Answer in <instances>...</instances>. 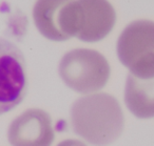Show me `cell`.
<instances>
[{
    "instance_id": "5",
    "label": "cell",
    "mask_w": 154,
    "mask_h": 146,
    "mask_svg": "<svg viewBox=\"0 0 154 146\" xmlns=\"http://www.w3.org/2000/svg\"><path fill=\"white\" fill-rule=\"evenodd\" d=\"M26 94L23 55L15 44L0 38V115L17 106Z\"/></svg>"
},
{
    "instance_id": "4",
    "label": "cell",
    "mask_w": 154,
    "mask_h": 146,
    "mask_svg": "<svg viewBox=\"0 0 154 146\" xmlns=\"http://www.w3.org/2000/svg\"><path fill=\"white\" fill-rule=\"evenodd\" d=\"M35 25L43 37L66 41L76 37L78 5L76 0H37L33 9Z\"/></svg>"
},
{
    "instance_id": "2",
    "label": "cell",
    "mask_w": 154,
    "mask_h": 146,
    "mask_svg": "<svg viewBox=\"0 0 154 146\" xmlns=\"http://www.w3.org/2000/svg\"><path fill=\"white\" fill-rule=\"evenodd\" d=\"M59 75L71 89L79 94H92L107 84L110 65L99 52L77 49L66 53L60 60Z\"/></svg>"
},
{
    "instance_id": "6",
    "label": "cell",
    "mask_w": 154,
    "mask_h": 146,
    "mask_svg": "<svg viewBox=\"0 0 154 146\" xmlns=\"http://www.w3.org/2000/svg\"><path fill=\"white\" fill-rule=\"evenodd\" d=\"M54 137L51 116L39 108L22 112L12 122L8 131L12 146H51Z\"/></svg>"
},
{
    "instance_id": "9",
    "label": "cell",
    "mask_w": 154,
    "mask_h": 146,
    "mask_svg": "<svg viewBox=\"0 0 154 146\" xmlns=\"http://www.w3.org/2000/svg\"><path fill=\"white\" fill-rule=\"evenodd\" d=\"M57 146H86L82 142L77 141V140H64L60 142Z\"/></svg>"
},
{
    "instance_id": "7",
    "label": "cell",
    "mask_w": 154,
    "mask_h": 146,
    "mask_svg": "<svg viewBox=\"0 0 154 146\" xmlns=\"http://www.w3.org/2000/svg\"><path fill=\"white\" fill-rule=\"evenodd\" d=\"M78 5V31L76 37L85 42H97L110 34L116 14L107 0H76Z\"/></svg>"
},
{
    "instance_id": "1",
    "label": "cell",
    "mask_w": 154,
    "mask_h": 146,
    "mask_svg": "<svg viewBox=\"0 0 154 146\" xmlns=\"http://www.w3.org/2000/svg\"><path fill=\"white\" fill-rule=\"evenodd\" d=\"M71 123L75 133L87 142L106 146L122 135L125 118L113 96L98 93L85 96L73 103Z\"/></svg>"
},
{
    "instance_id": "3",
    "label": "cell",
    "mask_w": 154,
    "mask_h": 146,
    "mask_svg": "<svg viewBox=\"0 0 154 146\" xmlns=\"http://www.w3.org/2000/svg\"><path fill=\"white\" fill-rule=\"evenodd\" d=\"M119 61L137 78L154 77V22L136 20L126 26L117 41Z\"/></svg>"
},
{
    "instance_id": "8",
    "label": "cell",
    "mask_w": 154,
    "mask_h": 146,
    "mask_svg": "<svg viewBox=\"0 0 154 146\" xmlns=\"http://www.w3.org/2000/svg\"><path fill=\"white\" fill-rule=\"evenodd\" d=\"M125 102L129 110L137 118H153L154 77L141 79L129 75L125 88Z\"/></svg>"
}]
</instances>
